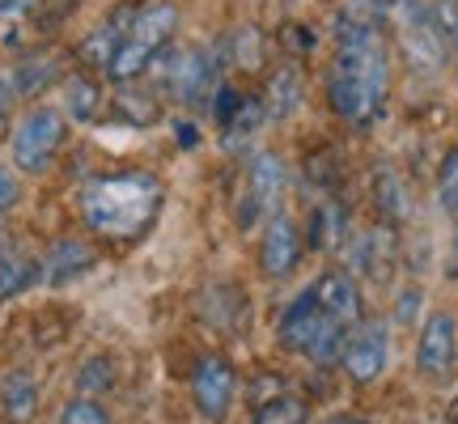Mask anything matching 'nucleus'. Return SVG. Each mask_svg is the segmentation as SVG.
Listing matches in <instances>:
<instances>
[{
    "label": "nucleus",
    "instance_id": "nucleus-15",
    "mask_svg": "<svg viewBox=\"0 0 458 424\" xmlns=\"http://www.w3.org/2000/svg\"><path fill=\"white\" fill-rule=\"evenodd\" d=\"M136 13L140 9H131V4H123V9H114L106 21H102L98 30L89 34L81 43V60L85 64H94V68H106L114 60V51L123 47V38H128V30H131V21H136Z\"/></svg>",
    "mask_w": 458,
    "mask_h": 424
},
{
    "label": "nucleus",
    "instance_id": "nucleus-29",
    "mask_svg": "<svg viewBox=\"0 0 458 424\" xmlns=\"http://www.w3.org/2000/svg\"><path fill=\"white\" fill-rule=\"evenodd\" d=\"M60 424H111L106 408H102L98 399H68L64 411H60Z\"/></svg>",
    "mask_w": 458,
    "mask_h": 424
},
{
    "label": "nucleus",
    "instance_id": "nucleus-5",
    "mask_svg": "<svg viewBox=\"0 0 458 424\" xmlns=\"http://www.w3.org/2000/svg\"><path fill=\"white\" fill-rule=\"evenodd\" d=\"M64 114L55 106H34V111L21 114V123L13 128V165L26 170V174H38L47 170L55 148L64 145Z\"/></svg>",
    "mask_w": 458,
    "mask_h": 424
},
{
    "label": "nucleus",
    "instance_id": "nucleus-38",
    "mask_svg": "<svg viewBox=\"0 0 458 424\" xmlns=\"http://www.w3.org/2000/svg\"><path fill=\"white\" fill-rule=\"evenodd\" d=\"M323 424H369V420H360V416H344L340 411V416H327Z\"/></svg>",
    "mask_w": 458,
    "mask_h": 424
},
{
    "label": "nucleus",
    "instance_id": "nucleus-13",
    "mask_svg": "<svg viewBox=\"0 0 458 424\" xmlns=\"http://www.w3.org/2000/svg\"><path fill=\"white\" fill-rule=\"evenodd\" d=\"M310 289H314L318 310L327 314V318H335V323L348 326V331L360 323V289L348 272H323Z\"/></svg>",
    "mask_w": 458,
    "mask_h": 424
},
{
    "label": "nucleus",
    "instance_id": "nucleus-23",
    "mask_svg": "<svg viewBox=\"0 0 458 424\" xmlns=\"http://www.w3.org/2000/svg\"><path fill=\"white\" fill-rule=\"evenodd\" d=\"M374 196H377V208L386 221H399L403 212H408V196H403V179L394 174L391 165H377L374 174Z\"/></svg>",
    "mask_w": 458,
    "mask_h": 424
},
{
    "label": "nucleus",
    "instance_id": "nucleus-19",
    "mask_svg": "<svg viewBox=\"0 0 458 424\" xmlns=\"http://www.w3.org/2000/svg\"><path fill=\"white\" fill-rule=\"evenodd\" d=\"M0 408H4V416L17 424L30 420L34 408H38V386H34V377L13 369V374L0 382Z\"/></svg>",
    "mask_w": 458,
    "mask_h": 424
},
{
    "label": "nucleus",
    "instance_id": "nucleus-3",
    "mask_svg": "<svg viewBox=\"0 0 458 424\" xmlns=\"http://www.w3.org/2000/svg\"><path fill=\"white\" fill-rule=\"evenodd\" d=\"M174 30H179V9H174V4H165V0L162 4H145V9L136 13V21H131L123 47L114 51V60L106 64L111 81H136V77L170 47Z\"/></svg>",
    "mask_w": 458,
    "mask_h": 424
},
{
    "label": "nucleus",
    "instance_id": "nucleus-33",
    "mask_svg": "<svg viewBox=\"0 0 458 424\" xmlns=\"http://www.w3.org/2000/svg\"><path fill=\"white\" fill-rule=\"evenodd\" d=\"M13 102H17L13 68H0V128L9 123V114H13Z\"/></svg>",
    "mask_w": 458,
    "mask_h": 424
},
{
    "label": "nucleus",
    "instance_id": "nucleus-16",
    "mask_svg": "<svg viewBox=\"0 0 458 424\" xmlns=\"http://www.w3.org/2000/svg\"><path fill=\"white\" fill-rule=\"evenodd\" d=\"M94 267V250L77 238H64V242H55L47 250V259L38 267V280H47V284H68V280L85 276Z\"/></svg>",
    "mask_w": 458,
    "mask_h": 424
},
{
    "label": "nucleus",
    "instance_id": "nucleus-28",
    "mask_svg": "<svg viewBox=\"0 0 458 424\" xmlns=\"http://www.w3.org/2000/svg\"><path fill=\"white\" fill-rule=\"evenodd\" d=\"M437 204L458 216V145L445 153L442 170H437Z\"/></svg>",
    "mask_w": 458,
    "mask_h": 424
},
{
    "label": "nucleus",
    "instance_id": "nucleus-27",
    "mask_svg": "<svg viewBox=\"0 0 458 424\" xmlns=\"http://www.w3.org/2000/svg\"><path fill=\"white\" fill-rule=\"evenodd\" d=\"M111 382H114L111 360H106V357H94V360H85V365H81V374H77V391H81L85 399H94V394L111 391Z\"/></svg>",
    "mask_w": 458,
    "mask_h": 424
},
{
    "label": "nucleus",
    "instance_id": "nucleus-17",
    "mask_svg": "<svg viewBox=\"0 0 458 424\" xmlns=\"http://www.w3.org/2000/svg\"><path fill=\"white\" fill-rule=\"evenodd\" d=\"M344 229H348V212L335 196L318 199L310 212V246L314 250H335L344 242Z\"/></svg>",
    "mask_w": 458,
    "mask_h": 424
},
{
    "label": "nucleus",
    "instance_id": "nucleus-37",
    "mask_svg": "<svg viewBox=\"0 0 458 424\" xmlns=\"http://www.w3.org/2000/svg\"><path fill=\"white\" fill-rule=\"evenodd\" d=\"M174 128H179V140L182 145H196L199 136H196V123H174Z\"/></svg>",
    "mask_w": 458,
    "mask_h": 424
},
{
    "label": "nucleus",
    "instance_id": "nucleus-8",
    "mask_svg": "<svg viewBox=\"0 0 458 424\" xmlns=\"http://www.w3.org/2000/svg\"><path fill=\"white\" fill-rule=\"evenodd\" d=\"M454 360H458V323L454 314H428L425 326H420V343H416V365L420 374L442 382V377L454 374Z\"/></svg>",
    "mask_w": 458,
    "mask_h": 424
},
{
    "label": "nucleus",
    "instance_id": "nucleus-24",
    "mask_svg": "<svg viewBox=\"0 0 458 424\" xmlns=\"http://www.w3.org/2000/svg\"><path fill=\"white\" fill-rule=\"evenodd\" d=\"M64 106L72 119H94V114L102 111V94H98V85L89 81V77H72L68 81V94H64Z\"/></svg>",
    "mask_w": 458,
    "mask_h": 424
},
{
    "label": "nucleus",
    "instance_id": "nucleus-6",
    "mask_svg": "<svg viewBox=\"0 0 458 424\" xmlns=\"http://www.w3.org/2000/svg\"><path fill=\"white\" fill-rule=\"evenodd\" d=\"M280 191H284V162L276 153H255L246 165V182H242V199H238V221L255 225L259 216L276 212Z\"/></svg>",
    "mask_w": 458,
    "mask_h": 424
},
{
    "label": "nucleus",
    "instance_id": "nucleus-11",
    "mask_svg": "<svg viewBox=\"0 0 458 424\" xmlns=\"http://www.w3.org/2000/svg\"><path fill=\"white\" fill-rule=\"evenodd\" d=\"M301 259V229H297L293 216L276 212L267 229H263V242H259V263H263V276H289Z\"/></svg>",
    "mask_w": 458,
    "mask_h": 424
},
{
    "label": "nucleus",
    "instance_id": "nucleus-30",
    "mask_svg": "<svg viewBox=\"0 0 458 424\" xmlns=\"http://www.w3.org/2000/svg\"><path fill=\"white\" fill-rule=\"evenodd\" d=\"M119 111H123V119H128V123L145 128L148 119L157 114V106H153V98H140V94H119Z\"/></svg>",
    "mask_w": 458,
    "mask_h": 424
},
{
    "label": "nucleus",
    "instance_id": "nucleus-9",
    "mask_svg": "<svg viewBox=\"0 0 458 424\" xmlns=\"http://www.w3.org/2000/svg\"><path fill=\"white\" fill-rule=\"evenodd\" d=\"M233 394H238V377L233 365L225 357H204L191 374V399L204 420H225V411L233 408Z\"/></svg>",
    "mask_w": 458,
    "mask_h": 424
},
{
    "label": "nucleus",
    "instance_id": "nucleus-21",
    "mask_svg": "<svg viewBox=\"0 0 458 424\" xmlns=\"http://www.w3.org/2000/svg\"><path fill=\"white\" fill-rule=\"evenodd\" d=\"M310 420V403L297 391H284L255 408V424H306Z\"/></svg>",
    "mask_w": 458,
    "mask_h": 424
},
{
    "label": "nucleus",
    "instance_id": "nucleus-14",
    "mask_svg": "<svg viewBox=\"0 0 458 424\" xmlns=\"http://www.w3.org/2000/svg\"><path fill=\"white\" fill-rule=\"evenodd\" d=\"M301 94H306V77H301V68L293 60H284V64L272 68V77L263 85V114L267 119H289L301 106Z\"/></svg>",
    "mask_w": 458,
    "mask_h": 424
},
{
    "label": "nucleus",
    "instance_id": "nucleus-20",
    "mask_svg": "<svg viewBox=\"0 0 458 424\" xmlns=\"http://www.w3.org/2000/svg\"><path fill=\"white\" fill-rule=\"evenodd\" d=\"M34 280H38V263L30 255H21V250H0V301H9V297L26 293Z\"/></svg>",
    "mask_w": 458,
    "mask_h": 424
},
{
    "label": "nucleus",
    "instance_id": "nucleus-40",
    "mask_svg": "<svg viewBox=\"0 0 458 424\" xmlns=\"http://www.w3.org/2000/svg\"><path fill=\"white\" fill-rule=\"evenodd\" d=\"M454 246H458V233H454Z\"/></svg>",
    "mask_w": 458,
    "mask_h": 424
},
{
    "label": "nucleus",
    "instance_id": "nucleus-1",
    "mask_svg": "<svg viewBox=\"0 0 458 424\" xmlns=\"http://www.w3.org/2000/svg\"><path fill=\"white\" fill-rule=\"evenodd\" d=\"M331 38H335V60L327 72V98L340 119L365 128L382 114L386 89H391V51H386L382 26L377 17L360 13L352 4L335 17Z\"/></svg>",
    "mask_w": 458,
    "mask_h": 424
},
{
    "label": "nucleus",
    "instance_id": "nucleus-26",
    "mask_svg": "<svg viewBox=\"0 0 458 424\" xmlns=\"http://www.w3.org/2000/svg\"><path fill=\"white\" fill-rule=\"evenodd\" d=\"M51 77H55V60H47V55H30V60H21V64L13 68L17 94H38Z\"/></svg>",
    "mask_w": 458,
    "mask_h": 424
},
{
    "label": "nucleus",
    "instance_id": "nucleus-32",
    "mask_svg": "<svg viewBox=\"0 0 458 424\" xmlns=\"http://www.w3.org/2000/svg\"><path fill=\"white\" fill-rule=\"evenodd\" d=\"M242 102H246V94H238L233 85H216V123L225 128L229 119L238 114V106H242Z\"/></svg>",
    "mask_w": 458,
    "mask_h": 424
},
{
    "label": "nucleus",
    "instance_id": "nucleus-7",
    "mask_svg": "<svg viewBox=\"0 0 458 424\" xmlns=\"http://www.w3.org/2000/svg\"><path fill=\"white\" fill-rule=\"evenodd\" d=\"M399 43H403V55H408L416 68H433L442 64V38H437V26H433V13H428V4L420 0H403L399 9Z\"/></svg>",
    "mask_w": 458,
    "mask_h": 424
},
{
    "label": "nucleus",
    "instance_id": "nucleus-36",
    "mask_svg": "<svg viewBox=\"0 0 458 424\" xmlns=\"http://www.w3.org/2000/svg\"><path fill=\"white\" fill-rule=\"evenodd\" d=\"M30 4H34V0H0V21H4V17H9V21H13V17H21Z\"/></svg>",
    "mask_w": 458,
    "mask_h": 424
},
{
    "label": "nucleus",
    "instance_id": "nucleus-12",
    "mask_svg": "<svg viewBox=\"0 0 458 424\" xmlns=\"http://www.w3.org/2000/svg\"><path fill=\"white\" fill-rule=\"evenodd\" d=\"M327 323H335V318H327V314L318 310L314 289H306V293H297L293 301H289V310L280 314L276 335H280V343H284L289 352H306V348L314 343V335H318Z\"/></svg>",
    "mask_w": 458,
    "mask_h": 424
},
{
    "label": "nucleus",
    "instance_id": "nucleus-31",
    "mask_svg": "<svg viewBox=\"0 0 458 424\" xmlns=\"http://www.w3.org/2000/svg\"><path fill=\"white\" fill-rule=\"evenodd\" d=\"M289 391V386H284V377H276V374H263V377H255V382H250V403H255V408H259V403H267V399H276V394H284Z\"/></svg>",
    "mask_w": 458,
    "mask_h": 424
},
{
    "label": "nucleus",
    "instance_id": "nucleus-4",
    "mask_svg": "<svg viewBox=\"0 0 458 424\" xmlns=\"http://www.w3.org/2000/svg\"><path fill=\"white\" fill-rule=\"evenodd\" d=\"M157 68H162L165 94L187 102V106L204 102L208 94H216V85H221V64L199 47L196 51H170L165 47L162 55H157Z\"/></svg>",
    "mask_w": 458,
    "mask_h": 424
},
{
    "label": "nucleus",
    "instance_id": "nucleus-39",
    "mask_svg": "<svg viewBox=\"0 0 458 424\" xmlns=\"http://www.w3.org/2000/svg\"><path fill=\"white\" fill-rule=\"evenodd\" d=\"M68 4H72V0H47V9H51V13H64Z\"/></svg>",
    "mask_w": 458,
    "mask_h": 424
},
{
    "label": "nucleus",
    "instance_id": "nucleus-10",
    "mask_svg": "<svg viewBox=\"0 0 458 424\" xmlns=\"http://www.w3.org/2000/svg\"><path fill=\"white\" fill-rule=\"evenodd\" d=\"M340 365L352 382H374L386 369V331L377 323H357L344 340Z\"/></svg>",
    "mask_w": 458,
    "mask_h": 424
},
{
    "label": "nucleus",
    "instance_id": "nucleus-22",
    "mask_svg": "<svg viewBox=\"0 0 458 424\" xmlns=\"http://www.w3.org/2000/svg\"><path fill=\"white\" fill-rule=\"evenodd\" d=\"M259 123H263V102L246 94V102L238 106V114H233L225 128H221V145H225V148H246V140L259 131Z\"/></svg>",
    "mask_w": 458,
    "mask_h": 424
},
{
    "label": "nucleus",
    "instance_id": "nucleus-34",
    "mask_svg": "<svg viewBox=\"0 0 458 424\" xmlns=\"http://www.w3.org/2000/svg\"><path fill=\"white\" fill-rule=\"evenodd\" d=\"M17 196H21V187H17V174L9 170V165H0V212L13 208Z\"/></svg>",
    "mask_w": 458,
    "mask_h": 424
},
{
    "label": "nucleus",
    "instance_id": "nucleus-35",
    "mask_svg": "<svg viewBox=\"0 0 458 424\" xmlns=\"http://www.w3.org/2000/svg\"><path fill=\"white\" fill-rule=\"evenodd\" d=\"M360 13H369V17H382V13H391V9H399L403 0H352Z\"/></svg>",
    "mask_w": 458,
    "mask_h": 424
},
{
    "label": "nucleus",
    "instance_id": "nucleus-18",
    "mask_svg": "<svg viewBox=\"0 0 458 424\" xmlns=\"http://www.w3.org/2000/svg\"><path fill=\"white\" fill-rule=\"evenodd\" d=\"M394 255V242H391V229H365L357 242H352V267L365 272V276H386V263Z\"/></svg>",
    "mask_w": 458,
    "mask_h": 424
},
{
    "label": "nucleus",
    "instance_id": "nucleus-25",
    "mask_svg": "<svg viewBox=\"0 0 458 424\" xmlns=\"http://www.w3.org/2000/svg\"><path fill=\"white\" fill-rule=\"evenodd\" d=\"M428 13H433V26H437L445 55L458 64V0H428Z\"/></svg>",
    "mask_w": 458,
    "mask_h": 424
},
{
    "label": "nucleus",
    "instance_id": "nucleus-2",
    "mask_svg": "<svg viewBox=\"0 0 458 424\" xmlns=\"http://www.w3.org/2000/svg\"><path fill=\"white\" fill-rule=\"evenodd\" d=\"M162 208V182L145 170L128 174H106V179L85 182L81 191V216L85 225L102 238H136L153 225Z\"/></svg>",
    "mask_w": 458,
    "mask_h": 424
}]
</instances>
